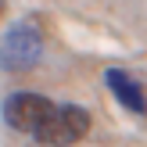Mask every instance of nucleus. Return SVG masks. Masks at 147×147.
Masks as SVG:
<instances>
[{
    "instance_id": "1",
    "label": "nucleus",
    "mask_w": 147,
    "mask_h": 147,
    "mask_svg": "<svg viewBox=\"0 0 147 147\" xmlns=\"http://www.w3.org/2000/svg\"><path fill=\"white\" fill-rule=\"evenodd\" d=\"M43 29L36 18H22L0 40V68L4 72H32L43 57Z\"/></svg>"
},
{
    "instance_id": "2",
    "label": "nucleus",
    "mask_w": 147,
    "mask_h": 147,
    "mask_svg": "<svg viewBox=\"0 0 147 147\" xmlns=\"http://www.w3.org/2000/svg\"><path fill=\"white\" fill-rule=\"evenodd\" d=\"M90 133V111L79 104H54L50 115L32 129V140L36 144H47V147H72L79 144L83 136Z\"/></svg>"
},
{
    "instance_id": "3",
    "label": "nucleus",
    "mask_w": 147,
    "mask_h": 147,
    "mask_svg": "<svg viewBox=\"0 0 147 147\" xmlns=\"http://www.w3.org/2000/svg\"><path fill=\"white\" fill-rule=\"evenodd\" d=\"M50 108H54V100L43 97V93H11V97H4V122L14 129V133H32L36 126H40L43 119L50 115Z\"/></svg>"
},
{
    "instance_id": "4",
    "label": "nucleus",
    "mask_w": 147,
    "mask_h": 147,
    "mask_svg": "<svg viewBox=\"0 0 147 147\" xmlns=\"http://www.w3.org/2000/svg\"><path fill=\"white\" fill-rule=\"evenodd\" d=\"M104 79H108V86H111V93H115V97H119L133 115H147V93H144V86L136 83L129 72H122V68H108Z\"/></svg>"
},
{
    "instance_id": "5",
    "label": "nucleus",
    "mask_w": 147,
    "mask_h": 147,
    "mask_svg": "<svg viewBox=\"0 0 147 147\" xmlns=\"http://www.w3.org/2000/svg\"><path fill=\"white\" fill-rule=\"evenodd\" d=\"M0 11H4V0H0Z\"/></svg>"
}]
</instances>
